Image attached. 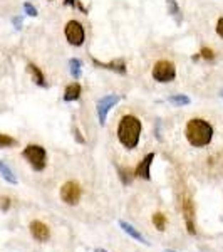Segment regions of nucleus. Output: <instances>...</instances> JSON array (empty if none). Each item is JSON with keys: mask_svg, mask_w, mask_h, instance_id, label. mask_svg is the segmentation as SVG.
Segmentation results:
<instances>
[{"mask_svg": "<svg viewBox=\"0 0 223 252\" xmlns=\"http://www.w3.org/2000/svg\"><path fill=\"white\" fill-rule=\"evenodd\" d=\"M151 74L156 83H161V84L171 83V81H175V78H176V66L171 63V61L161 59L153 66Z\"/></svg>", "mask_w": 223, "mask_h": 252, "instance_id": "obj_4", "label": "nucleus"}, {"mask_svg": "<svg viewBox=\"0 0 223 252\" xmlns=\"http://www.w3.org/2000/svg\"><path fill=\"white\" fill-rule=\"evenodd\" d=\"M64 3L69 5V7H74V9H79L81 12H83V14H87V9L79 2V0H64Z\"/></svg>", "mask_w": 223, "mask_h": 252, "instance_id": "obj_22", "label": "nucleus"}, {"mask_svg": "<svg viewBox=\"0 0 223 252\" xmlns=\"http://www.w3.org/2000/svg\"><path fill=\"white\" fill-rule=\"evenodd\" d=\"M24 12H26L29 17H37V9H35L34 5H32L30 2H24Z\"/></svg>", "mask_w": 223, "mask_h": 252, "instance_id": "obj_23", "label": "nucleus"}, {"mask_svg": "<svg viewBox=\"0 0 223 252\" xmlns=\"http://www.w3.org/2000/svg\"><path fill=\"white\" fill-rule=\"evenodd\" d=\"M153 225L156 227L160 232H165L166 230V217H165V214H161V212H156L155 215H153Z\"/></svg>", "mask_w": 223, "mask_h": 252, "instance_id": "obj_20", "label": "nucleus"}, {"mask_svg": "<svg viewBox=\"0 0 223 252\" xmlns=\"http://www.w3.org/2000/svg\"><path fill=\"white\" fill-rule=\"evenodd\" d=\"M117 172H119V177L124 185H129L133 182V178H135V172L129 166H117Z\"/></svg>", "mask_w": 223, "mask_h": 252, "instance_id": "obj_17", "label": "nucleus"}, {"mask_svg": "<svg viewBox=\"0 0 223 252\" xmlns=\"http://www.w3.org/2000/svg\"><path fill=\"white\" fill-rule=\"evenodd\" d=\"M222 97H223V89H222Z\"/></svg>", "mask_w": 223, "mask_h": 252, "instance_id": "obj_29", "label": "nucleus"}, {"mask_svg": "<svg viewBox=\"0 0 223 252\" xmlns=\"http://www.w3.org/2000/svg\"><path fill=\"white\" fill-rule=\"evenodd\" d=\"M0 175H2L3 180L9 182L10 185H17V177L14 175L10 166L7 163H3V161H0Z\"/></svg>", "mask_w": 223, "mask_h": 252, "instance_id": "obj_15", "label": "nucleus"}, {"mask_svg": "<svg viewBox=\"0 0 223 252\" xmlns=\"http://www.w3.org/2000/svg\"><path fill=\"white\" fill-rule=\"evenodd\" d=\"M64 35H66L67 42L74 47H81L86 40V31L79 20H69L64 27Z\"/></svg>", "mask_w": 223, "mask_h": 252, "instance_id": "obj_5", "label": "nucleus"}, {"mask_svg": "<svg viewBox=\"0 0 223 252\" xmlns=\"http://www.w3.org/2000/svg\"><path fill=\"white\" fill-rule=\"evenodd\" d=\"M121 96L117 94H108L104 97H101L96 104V111H97V120H99V125H104L106 123V118H108V113L111 111L112 106H116L119 103Z\"/></svg>", "mask_w": 223, "mask_h": 252, "instance_id": "obj_7", "label": "nucleus"}, {"mask_svg": "<svg viewBox=\"0 0 223 252\" xmlns=\"http://www.w3.org/2000/svg\"><path fill=\"white\" fill-rule=\"evenodd\" d=\"M81 195H83V189L78 182L69 180L62 187H60V200L67 205H76L81 200Z\"/></svg>", "mask_w": 223, "mask_h": 252, "instance_id": "obj_6", "label": "nucleus"}, {"mask_svg": "<svg viewBox=\"0 0 223 252\" xmlns=\"http://www.w3.org/2000/svg\"><path fill=\"white\" fill-rule=\"evenodd\" d=\"M166 5H168V12L176 17V22L180 24L181 22V10H180V5H178L176 0H166Z\"/></svg>", "mask_w": 223, "mask_h": 252, "instance_id": "obj_18", "label": "nucleus"}, {"mask_svg": "<svg viewBox=\"0 0 223 252\" xmlns=\"http://www.w3.org/2000/svg\"><path fill=\"white\" fill-rule=\"evenodd\" d=\"M185 136L188 143L196 148H203V146L210 145L213 140V126L206 120L201 118H193L186 123Z\"/></svg>", "mask_w": 223, "mask_h": 252, "instance_id": "obj_2", "label": "nucleus"}, {"mask_svg": "<svg viewBox=\"0 0 223 252\" xmlns=\"http://www.w3.org/2000/svg\"><path fill=\"white\" fill-rule=\"evenodd\" d=\"M119 227L123 229V232H124V234H128L131 239H135V241L141 242V244H144V246H149V242L146 241L144 235L141 234L135 225H131L129 222H126V220H119Z\"/></svg>", "mask_w": 223, "mask_h": 252, "instance_id": "obj_12", "label": "nucleus"}, {"mask_svg": "<svg viewBox=\"0 0 223 252\" xmlns=\"http://www.w3.org/2000/svg\"><path fill=\"white\" fill-rule=\"evenodd\" d=\"M49 2H52V0H49Z\"/></svg>", "mask_w": 223, "mask_h": 252, "instance_id": "obj_30", "label": "nucleus"}, {"mask_svg": "<svg viewBox=\"0 0 223 252\" xmlns=\"http://www.w3.org/2000/svg\"><path fill=\"white\" fill-rule=\"evenodd\" d=\"M141 131H143V123L135 115H126L119 120L117 125V140L119 143L128 150H135L138 143H139Z\"/></svg>", "mask_w": 223, "mask_h": 252, "instance_id": "obj_1", "label": "nucleus"}, {"mask_svg": "<svg viewBox=\"0 0 223 252\" xmlns=\"http://www.w3.org/2000/svg\"><path fill=\"white\" fill-rule=\"evenodd\" d=\"M29 230H30L32 237L39 242H47L49 237H51V229L40 220H32L29 225Z\"/></svg>", "mask_w": 223, "mask_h": 252, "instance_id": "obj_10", "label": "nucleus"}, {"mask_svg": "<svg viewBox=\"0 0 223 252\" xmlns=\"http://www.w3.org/2000/svg\"><path fill=\"white\" fill-rule=\"evenodd\" d=\"M69 71H71V76L78 81L83 74V61L78 58H72L69 59Z\"/></svg>", "mask_w": 223, "mask_h": 252, "instance_id": "obj_16", "label": "nucleus"}, {"mask_svg": "<svg viewBox=\"0 0 223 252\" xmlns=\"http://www.w3.org/2000/svg\"><path fill=\"white\" fill-rule=\"evenodd\" d=\"M92 63H94V66H97V67L109 69V71L117 72V74H126V72H128V67H126L124 59H117V61L114 59V61H111V63H101L99 59L92 58Z\"/></svg>", "mask_w": 223, "mask_h": 252, "instance_id": "obj_11", "label": "nucleus"}, {"mask_svg": "<svg viewBox=\"0 0 223 252\" xmlns=\"http://www.w3.org/2000/svg\"><path fill=\"white\" fill-rule=\"evenodd\" d=\"M217 34H218V37L223 39V17L218 19V22H217Z\"/></svg>", "mask_w": 223, "mask_h": 252, "instance_id": "obj_26", "label": "nucleus"}, {"mask_svg": "<svg viewBox=\"0 0 223 252\" xmlns=\"http://www.w3.org/2000/svg\"><path fill=\"white\" fill-rule=\"evenodd\" d=\"M15 145H17V140H15V138L0 133V148H10V146H15Z\"/></svg>", "mask_w": 223, "mask_h": 252, "instance_id": "obj_21", "label": "nucleus"}, {"mask_svg": "<svg viewBox=\"0 0 223 252\" xmlns=\"http://www.w3.org/2000/svg\"><path fill=\"white\" fill-rule=\"evenodd\" d=\"M72 131H74V138H76V140H78V143H81V145L86 143V140H84V138L81 136V131H79L78 126H74V128H72Z\"/></svg>", "mask_w": 223, "mask_h": 252, "instance_id": "obj_25", "label": "nucleus"}, {"mask_svg": "<svg viewBox=\"0 0 223 252\" xmlns=\"http://www.w3.org/2000/svg\"><path fill=\"white\" fill-rule=\"evenodd\" d=\"M155 160V153H148L135 168V177L143 180H151V163Z\"/></svg>", "mask_w": 223, "mask_h": 252, "instance_id": "obj_9", "label": "nucleus"}, {"mask_svg": "<svg viewBox=\"0 0 223 252\" xmlns=\"http://www.w3.org/2000/svg\"><path fill=\"white\" fill-rule=\"evenodd\" d=\"M22 157L27 160L32 168L35 172H42L47 165V152L44 146L40 145H27L26 148L22 150Z\"/></svg>", "mask_w": 223, "mask_h": 252, "instance_id": "obj_3", "label": "nucleus"}, {"mask_svg": "<svg viewBox=\"0 0 223 252\" xmlns=\"http://www.w3.org/2000/svg\"><path fill=\"white\" fill-rule=\"evenodd\" d=\"M200 56L203 59H206V61H212L213 58H215V54H213V51L210 47H201V51H200Z\"/></svg>", "mask_w": 223, "mask_h": 252, "instance_id": "obj_24", "label": "nucleus"}, {"mask_svg": "<svg viewBox=\"0 0 223 252\" xmlns=\"http://www.w3.org/2000/svg\"><path fill=\"white\" fill-rule=\"evenodd\" d=\"M27 71H29L32 81H34V83L37 84L39 88H47L46 76H44V72L40 71L39 66H35L34 63H29V64H27Z\"/></svg>", "mask_w": 223, "mask_h": 252, "instance_id": "obj_13", "label": "nucleus"}, {"mask_svg": "<svg viewBox=\"0 0 223 252\" xmlns=\"http://www.w3.org/2000/svg\"><path fill=\"white\" fill-rule=\"evenodd\" d=\"M181 212H183V217L186 220V227H188V232L190 234H195V223H193V219H195V205L192 202L190 197H183L181 198Z\"/></svg>", "mask_w": 223, "mask_h": 252, "instance_id": "obj_8", "label": "nucleus"}, {"mask_svg": "<svg viewBox=\"0 0 223 252\" xmlns=\"http://www.w3.org/2000/svg\"><path fill=\"white\" fill-rule=\"evenodd\" d=\"M169 103L175 104V106H188L190 103H192V99H190L186 94H175V96H169Z\"/></svg>", "mask_w": 223, "mask_h": 252, "instance_id": "obj_19", "label": "nucleus"}, {"mask_svg": "<svg viewBox=\"0 0 223 252\" xmlns=\"http://www.w3.org/2000/svg\"><path fill=\"white\" fill-rule=\"evenodd\" d=\"M94 252H108L106 249H101V247H99V249H96Z\"/></svg>", "mask_w": 223, "mask_h": 252, "instance_id": "obj_28", "label": "nucleus"}, {"mask_svg": "<svg viewBox=\"0 0 223 252\" xmlns=\"http://www.w3.org/2000/svg\"><path fill=\"white\" fill-rule=\"evenodd\" d=\"M12 24H14V27L17 31H20L22 29V24H24V20H22V17H14L12 19Z\"/></svg>", "mask_w": 223, "mask_h": 252, "instance_id": "obj_27", "label": "nucleus"}, {"mask_svg": "<svg viewBox=\"0 0 223 252\" xmlns=\"http://www.w3.org/2000/svg\"><path fill=\"white\" fill-rule=\"evenodd\" d=\"M81 93H83V86L78 83V81H74V83H71L69 86L66 88V91H64V101L66 103H72V101H78L81 97Z\"/></svg>", "mask_w": 223, "mask_h": 252, "instance_id": "obj_14", "label": "nucleus"}]
</instances>
